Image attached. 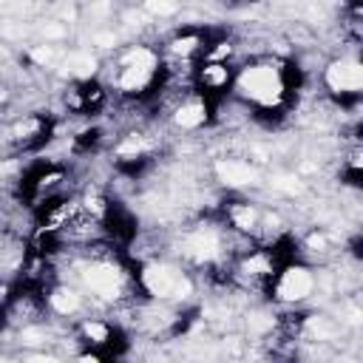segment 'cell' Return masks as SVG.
<instances>
[{"mask_svg": "<svg viewBox=\"0 0 363 363\" xmlns=\"http://www.w3.org/2000/svg\"><path fill=\"white\" fill-rule=\"evenodd\" d=\"M239 91L247 100H253V103H258L264 108H272V105H278L284 100L286 86H284L281 71L272 68L270 62H264V65H247L242 71L239 74Z\"/></svg>", "mask_w": 363, "mask_h": 363, "instance_id": "cell-1", "label": "cell"}, {"mask_svg": "<svg viewBox=\"0 0 363 363\" xmlns=\"http://www.w3.org/2000/svg\"><path fill=\"white\" fill-rule=\"evenodd\" d=\"M142 284H145V289H148L151 296H157V298H171V296L187 298L190 289H193L187 278H182L179 272H173V270H168V267H162V264H148V267H145Z\"/></svg>", "mask_w": 363, "mask_h": 363, "instance_id": "cell-2", "label": "cell"}, {"mask_svg": "<svg viewBox=\"0 0 363 363\" xmlns=\"http://www.w3.org/2000/svg\"><path fill=\"white\" fill-rule=\"evenodd\" d=\"M324 80L335 94H357L363 88V65L357 60H335L329 62Z\"/></svg>", "mask_w": 363, "mask_h": 363, "instance_id": "cell-3", "label": "cell"}, {"mask_svg": "<svg viewBox=\"0 0 363 363\" xmlns=\"http://www.w3.org/2000/svg\"><path fill=\"white\" fill-rule=\"evenodd\" d=\"M86 284H88V289L91 293H97L100 298H117L119 293H122V272L111 264V261H97V264H91L88 270H86Z\"/></svg>", "mask_w": 363, "mask_h": 363, "instance_id": "cell-4", "label": "cell"}, {"mask_svg": "<svg viewBox=\"0 0 363 363\" xmlns=\"http://www.w3.org/2000/svg\"><path fill=\"white\" fill-rule=\"evenodd\" d=\"M312 286H315V278L310 270L304 267H286L278 278V286H275V293L281 301H304L310 293H312Z\"/></svg>", "mask_w": 363, "mask_h": 363, "instance_id": "cell-5", "label": "cell"}, {"mask_svg": "<svg viewBox=\"0 0 363 363\" xmlns=\"http://www.w3.org/2000/svg\"><path fill=\"white\" fill-rule=\"evenodd\" d=\"M216 173L230 187H247V185H256V179H258L256 168L242 159H219L216 162Z\"/></svg>", "mask_w": 363, "mask_h": 363, "instance_id": "cell-6", "label": "cell"}, {"mask_svg": "<svg viewBox=\"0 0 363 363\" xmlns=\"http://www.w3.org/2000/svg\"><path fill=\"white\" fill-rule=\"evenodd\" d=\"M176 125L179 128H187V131H193V128H199V125H204L207 122V105L202 103V100H187V103H182L179 108H176Z\"/></svg>", "mask_w": 363, "mask_h": 363, "instance_id": "cell-7", "label": "cell"}, {"mask_svg": "<svg viewBox=\"0 0 363 363\" xmlns=\"http://www.w3.org/2000/svg\"><path fill=\"white\" fill-rule=\"evenodd\" d=\"M154 74L157 71H145V68H122L119 71V80L117 86L125 91V94H139L145 91L151 83H154Z\"/></svg>", "mask_w": 363, "mask_h": 363, "instance_id": "cell-8", "label": "cell"}, {"mask_svg": "<svg viewBox=\"0 0 363 363\" xmlns=\"http://www.w3.org/2000/svg\"><path fill=\"white\" fill-rule=\"evenodd\" d=\"M199 83L204 88H213V91L216 88H225L230 83V68L225 62H204L199 68Z\"/></svg>", "mask_w": 363, "mask_h": 363, "instance_id": "cell-9", "label": "cell"}, {"mask_svg": "<svg viewBox=\"0 0 363 363\" xmlns=\"http://www.w3.org/2000/svg\"><path fill=\"white\" fill-rule=\"evenodd\" d=\"M48 304H51V310H54V312H60V315H71V312H77V310H80V296L74 293V289L60 286V289H54V293L48 296Z\"/></svg>", "mask_w": 363, "mask_h": 363, "instance_id": "cell-10", "label": "cell"}, {"mask_svg": "<svg viewBox=\"0 0 363 363\" xmlns=\"http://www.w3.org/2000/svg\"><path fill=\"white\" fill-rule=\"evenodd\" d=\"M230 222H233L239 230L250 233V230H256V225H258V210H256L253 204H236V207L230 210Z\"/></svg>", "mask_w": 363, "mask_h": 363, "instance_id": "cell-11", "label": "cell"}, {"mask_svg": "<svg viewBox=\"0 0 363 363\" xmlns=\"http://www.w3.org/2000/svg\"><path fill=\"white\" fill-rule=\"evenodd\" d=\"M199 46H202V37L199 34H179V37H173L171 40V54L173 57H190V54H196L199 51Z\"/></svg>", "mask_w": 363, "mask_h": 363, "instance_id": "cell-12", "label": "cell"}, {"mask_svg": "<svg viewBox=\"0 0 363 363\" xmlns=\"http://www.w3.org/2000/svg\"><path fill=\"white\" fill-rule=\"evenodd\" d=\"M40 133H43V119H37V117H26V119L18 122L15 131H12V136H15L18 142L32 139V136H40Z\"/></svg>", "mask_w": 363, "mask_h": 363, "instance_id": "cell-13", "label": "cell"}, {"mask_svg": "<svg viewBox=\"0 0 363 363\" xmlns=\"http://www.w3.org/2000/svg\"><path fill=\"white\" fill-rule=\"evenodd\" d=\"M83 335L88 338V343H108L111 326L103 324V321H86V324H83Z\"/></svg>", "mask_w": 363, "mask_h": 363, "instance_id": "cell-14", "label": "cell"}, {"mask_svg": "<svg viewBox=\"0 0 363 363\" xmlns=\"http://www.w3.org/2000/svg\"><path fill=\"white\" fill-rule=\"evenodd\" d=\"M244 270H247L250 275H270V272H272V258H270L267 253H256V256H250V258L244 261Z\"/></svg>", "mask_w": 363, "mask_h": 363, "instance_id": "cell-15", "label": "cell"}, {"mask_svg": "<svg viewBox=\"0 0 363 363\" xmlns=\"http://www.w3.org/2000/svg\"><path fill=\"white\" fill-rule=\"evenodd\" d=\"M142 151H145V139L142 136H128L119 148H117V154L125 157V159H136Z\"/></svg>", "mask_w": 363, "mask_h": 363, "instance_id": "cell-16", "label": "cell"}, {"mask_svg": "<svg viewBox=\"0 0 363 363\" xmlns=\"http://www.w3.org/2000/svg\"><path fill=\"white\" fill-rule=\"evenodd\" d=\"M86 210L100 219V216H105V213H108V204H105V199H103L100 193H88V196H86Z\"/></svg>", "mask_w": 363, "mask_h": 363, "instance_id": "cell-17", "label": "cell"}, {"mask_svg": "<svg viewBox=\"0 0 363 363\" xmlns=\"http://www.w3.org/2000/svg\"><path fill=\"white\" fill-rule=\"evenodd\" d=\"M230 54H233V46H230L227 40H222V43H216V48L207 51V62H222V60H227Z\"/></svg>", "mask_w": 363, "mask_h": 363, "instance_id": "cell-18", "label": "cell"}, {"mask_svg": "<svg viewBox=\"0 0 363 363\" xmlns=\"http://www.w3.org/2000/svg\"><path fill=\"white\" fill-rule=\"evenodd\" d=\"M145 12L159 15V18H171V15H179V6L176 4H145Z\"/></svg>", "mask_w": 363, "mask_h": 363, "instance_id": "cell-19", "label": "cell"}, {"mask_svg": "<svg viewBox=\"0 0 363 363\" xmlns=\"http://www.w3.org/2000/svg\"><path fill=\"white\" fill-rule=\"evenodd\" d=\"M275 187L284 193H298L301 182H298V176H281V179H275Z\"/></svg>", "mask_w": 363, "mask_h": 363, "instance_id": "cell-20", "label": "cell"}, {"mask_svg": "<svg viewBox=\"0 0 363 363\" xmlns=\"http://www.w3.org/2000/svg\"><path fill=\"white\" fill-rule=\"evenodd\" d=\"M307 247L315 250V253H321V250L326 247V236H324V233H312V236L307 239Z\"/></svg>", "mask_w": 363, "mask_h": 363, "instance_id": "cell-21", "label": "cell"}, {"mask_svg": "<svg viewBox=\"0 0 363 363\" xmlns=\"http://www.w3.org/2000/svg\"><path fill=\"white\" fill-rule=\"evenodd\" d=\"M6 301H9V286L0 284V304H6Z\"/></svg>", "mask_w": 363, "mask_h": 363, "instance_id": "cell-22", "label": "cell"}, {"mask_svg": "<svg viewBox=\"0 0 363 363\" xmlns=\"http://www.w3.org/2000/svg\"><path fill=\"white\" fill-rule=\"evenodd\" d=\"M80 363H103V360H100L97 355H83V357H80Z\"/></svg>", "mask_w": 363, "mask_h": 363, "instance_id": "cell-23", "label": "cell"}, {"mask_svg": "<svg viewBox=\"0 0 363 363\" xmlns=\"http://www.w3.org/2000/svg\"><path fill=\"white\" fill-rule=\"evenodd\" d=\"M6 100H9V88H6V86H0V105H4Z\"/></svg>", "mask_w": 363, "mask_h": 363, "instance_id": "cell-24", "label": "cell"}, {"mask_svg": "<svg viewBox=\"0 0 363 363\" xmlns=\"http://www.w3.org/2000/svg\"><path fill=\"white\" fill-rule=\"evenodd\" d=\"M32 363H60V360H51V357H37V360H32Z\"/></svg>", "mask_w": 363, "mask_h": 363, "instance_id": "cell-25", "label": "cell"}, {"mask_svg": "<svg viewBox=\"0 0 363 363\" xmlns=\"http://www.w3.org/2000/svg\"><path fill=\"white\" fill-rule=\"evenodd\" d=\"M0 324H4V315H0Z\"/></svg>", "mask_w": 363, "mask_h": 363, "instance_id": "cell-26", "label": "cell"}]
</instances>
